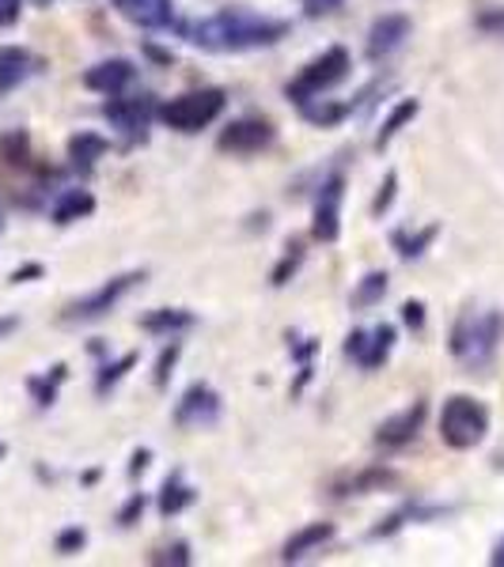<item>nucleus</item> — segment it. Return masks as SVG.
Listing matches in <instances>:
<instances>
[{"label":"nucleus","instance_id":"37","mask_svg":"<svg viewBox=\"0 0 504 567\" xmlns=\"http://www.w3.org/2000/svg\"><path fill=\"white\" fill-rule=\"evenodd\" d=\"M144 466H149V450H141V454H137V458H133V466H129V473H141Z\"/></svg>","mask_w":504,"mask_h":567},{"label":"nucleus","instance_id":"6","mask_svg":"<svg viewBox=\"0 0 504 567\" xmlns=\"http://www.w3.org/2000/svg\"><path fill=\"white\" fill-rule=\"evenodd\" d=\"M144 281V273H121L115 281H107L103 287H95L92 295H84V299H76L73 307L65 310V321H92V318H103L110 307H118V299L126 292H133L137 284Z\"/></svg>","mask_w":504,"mask_h":567},{"label":"nucleus","instance_id":"8","mask_svg":"<svg viewBox=\"0 0 504 567\" xmlns=\"http://www.w3.org/2000/svg\"><path fill=\"white\" fill-rule=\"evenodd\" d=\"M342 197H345V178L334 174L330 182H323L315 200V223H311V235L319 242H334L337 231H342Z\"/></svg>","mask_w":504,"mask_h":567},{"label":"nucleus","instance_id":"12","mask_svg":"<svg viewBox=\"0 0 504 567\" xmlns=\"http://www.w3.org/2000/svg\"><path fill=\"white\" fill-rule=\"evenodd\" d=\"M103 113H107L110 126L121 129V133L144 137V129H149L152 121V95H137V99H115V95H110Z\"/></svg>","mask_w":504,"mask_h":567},{"label":"nucleus","instance_id":"1","mask_svg":"<svg viewBox=\"0 0 504 567\" xmlns=\"http://www.w3.org/2000/svg\"><path fill=\"white\" fill-rule=\"evenodd\" d=\"M182 39L208 54H247V50H266L289 34V23L274 15H258L247 8H224L205 20L182 23Z\"/></svg>","mask_w":504,"mask_h":567},{"label":"nucleus","instance_id":"36","mask_svg":"<svg viewBox=\"0 0 504 567\" xmlns=\"http://www.w3.org/2000/svg\"><path fill=\"white\" fill-rule=\"evenodd\" d=\"M137 511H144V495H133V500H129V508L121 511V519H118L121 526H129V522H133V514H137Z\"/></svg>","mask_w":504,"mask_h":567},{"label":"nucleus","instance_id":"4","mask_svg":"<svg viewBox=\"0 0 504 567\" xmlns=\"http://www.w3.org/2000/svg\"><path fill=\"white\" fill-rule=\"evenodd\" d=\"M224 91L221 87H202V91H186L179 99L163 102L160 107V118L163 126L179 129V133H197V129L213 126L216 118L224 113Z\"/></svg>","mask_w":504,"mask_h":567},{"label":"nucleus","instance_id":"15","mask_svg":"<svg viewBox=\"0 0 504 567\" xmlns=\"http://www.w3.org/2000/svg\"><path fill=\"white\" fill-rule=\"evenodd\" d=\"M421 421H425V401H414V405H406L398 416H390V421L379 424L376 439L384 443V447H403V443H410L417 435Z\"/></svg>","mask_w":504,"mask_h":567},{"label":"nucleus","instance_id":"24","mask_svg":"<svg viewBox=\"0 0 504 567\" xmlns=\"http://www.w3.org/2000/svg\"><path fill=\"white\" fill-rule=\"evenodd\" d=\"M387 292V273H368L361 281V287H356L353 295V307H372V303H379Z\"/></svg>","mask_w":504,"mask_h":567},{"label":"nucleus","instance_id":"14","mask_svg":"<svg viewBox=\"0 0 504 567\" xmlns=\"http://www.w3.org/2000/svg\"><path fill=\"white\" fill-rule=\"evenodd\" d=\"M110 4L137 28H171V20H175L171 0H110Z\"/></svg>","mask_w":504,"mask_h":567},{"label":"nucleus","instance_id":"22","mask_svg":"<svg viewBox=\"0 0 504 567\" xmlns=\"http://www.w3.org/2000/svg\"><path fill=\"white\" fill-rule=\"evenodd\" d=\"M190 503H194V488H186L182 484V477L175 473V477H168V481H163V495H160V514H179L182 508H190Z\"/></svg>","mask_w":504,"mask_h":567},{"label":"nucleus","instance_id":"7","mask_svg":"<svg viewBox=\"0 0 504 567\" xmlns=\"http://www.w3.org/2000/svg\"><path fill=\"white\" fill-rule=\"evenodd\" d=\"M221 421V394L205 382H194L175 405V424L179 427H208Z\"/></svg>","mask_w":504,"mask_h":567},{"label":"nucleus","instance_id":"10","mask_svg":"<svg viewBox=\"0 0 504 567\" xmlns=\"http://www.w3.org/2000/svg\"><path fill=\"white\" fill-rule=\"evenodd\" d=\"M274 141V126L262 118H239L232 121L228 129L221 133V152H239V155H250V152H262V148Z\"/></svg>","mask_w":504,"mask_h":567},{"label":"nucleus","instance_id":"34","mask_svg":"<svg viewBox=\"0 0 504 567\" xmlns=\"http://www.w3.org/2000/svg\"><path fill=\"white\" fill-rule=\"evenodd\" d=\"M81 545H84V530H68V534H61V541H57L61 553H73V548H81Z\"/></svg>","mask_w":504,"mask_h":567},{"label":"nucleus","instance_id":"5","mask_svg":"<svg viewBox=\"0 0 504 567\" xmlns=\"http://www.w3.org/2000/svg\"><path fill=\"white\" fill-rule=\"evenodd\" d=\"M350 68H353V61H350V50L345 46H330L323 50L315 61H311L308 68L297 76V80L289 84V99L292 102H311V99H319L323 91H330V87H337L350 76Z\"/></svg>","mask_w":504,"mask_h":567},{"label":"nucleus","instance_id":"30","mask_svg":"<svg viewBox=\"0 0 504 567\" xmlns=\"http://www.w3.org/2000/svg\"><path fill=\"white\" fill-rule=\"evenodd\" d=\"M478 28L493 31V34H501V39H504V8H501V12H485L482 20H478Z\"/></svg>","mask_w":504,"mask_h":567},{"label":"nucleus","instance_id":"27","mask_svg":"<svg viewBox=\"0 0 504 567\" xmlns=\"http://www.w3.org/2000/svg\"><path fill=\"white\" fill-rule=\"evenodd\" d=\"M175 360H179V345H171V348H163V356H160V363H156V386H168V374L171 368H175Z\"/></svg>","mask_w":504,"mask_h":567},{"label":"nucleus","instance_id":"40","mask_svg":"<svg viewBox=\"0 0 504 567\" xmlns=\"http://www.w3.org/2000/svg\"><path fill=\"white\" fill-rule=\"evenodd\" d=\"M39 4H50V0H39Z\"/></svg>","mask_w":504,"mask_h":567},{"label":"nucleus","instance_id":"32","mask_svg":"<svg viewBox=\"0 0 504 567\" xmlns=\"http://www.w3.org/2000/svg\"><path fill=\"white\" fill-rule=\"evenodd\" d=\"M403 318H406V326L421 329V326H425V307H421V303H406V307H403Z\"/></svg>","mask_w":504,"mask_h":567},{"label":"nucleus","instance_id":"21","mask_svg":"<svg viewBox=\"0 0 504 567\" xmlns=\"http://www.w3.org/2000/svg\"><path fill=\"white\" fill-rule=\"evenodd\" d=\"M141 326L149 329V334H179V329L194 326V314L190 310H156L149 318H141Z\"/></svg>","mask_w":504,"mask_h":567},{"label":"nucleus","instance_id":"35","mask_svg":"<svg viewBox=\"0 0 504 567\" xmlns=\"http://www.w3.org/2000/svg\"><path fill=\"white\" fill-rule=\"evenodd\" d=\"M171 556H152V564H190V556H186V545H175V548H168Z\"/></svg>","mask_w":504,"mask_h":567},{"label":"nucleus","instance_id":"33","mask_svg":"<svg viewBox=\"0 0 504 567\" xmlns=\"http://www.w3.org/2000/svg\"><path fill=\"white\" fill-rule=\"evenodd\" d=\"M337 4H342V0H303V12H308V15H326V12H334Z\"/></svg>","mask_w":504,"mask_h":567},{"label":"nucleus","instance_id":"31","mask_svg":"<svg viewBox=\"0 0 504 567\" xmlns=\"http://www.w3.org/2000/svg\"><path fill=\"white\" fill-rule=\"evenodd\" d=\"M300 247H292V254L289 258H285L281 261V269H277V273H274V284H285V281H289V269H297L300 265Z\"/></svg>","mask_w":504,"mask_h":567},{"label":"nucleus","instance_id":"28","mask_svg":"<svg viewBox=\"0 0 504 567\" xmlns=\"http://www.w3.org/2000/svg\"><path fill=\"white\" fill-rule=\"evenodd\" d=\"M395 186H398V174L390 171V174H387V182H384V189H379V197L372 200V212H376V216L384 212V208L390 205V200H395Z\"/></svg>","mask_w":504,"mask_h":567},{"label":"nucleus","instance_id":"19","mask_svg":"<svg viewBox=\"0 0 504 567\" xmlns=\"http://www.w3.org/2000/svg\"><path fill=\"white\" fill-rule=\"evenodd\" d=\"M103 155H107V141H103L99 133H81L68 141V160H73L76 167H92Z\"/></svg>","mask_w":504,"mask_h":567},{"label":"nucleus","instance_id":"29","mask_svg":"<svg viewBox=\"0 0 504 567\" xmlns=\"http://www.w3.org/2000/svg\"><path fill=\"white\" fill-rule=\"evenodd\" d=\"M20 8L23 0H0V28H12V23L20 20Z\"/></svg>","mask_w":504,"mask_h":567},{"label":"nucleus","instance_id":"25","mask_svg":"<svg viewBox=\"0 0 504 567\" xmlns=\"http://www.w3.org/2000/svg\"><path fill=\"white\" fill-rule=\"evenodd\" d=\"M133 363H137V352H126L118 363H107V368H103V374H99V382H95V386H99V394H107V390L115 386V382H118L129 368H133Z\"/></svg>","mask_w":504,"mask_h":567},{"label":"nucleus","instance_id":"17","mask_svg":"<svg viewBox=\"0 0 504 567\" xmlns=\"http://www.w3.org/2000/svg\"><path fill=\"white\" fill-rule=\"evenodd\" d=\"M330 537H334V526H330V522H311V526H303V530H297V534L289 537L281 560H303L308 553L323 548Z\"/></svg>","mask_w":504,"mask_h":567},{"label":"nucleus","instance_id":"41","mask_svg":"<svg viewBox=\"0 0 504 567\" xmlns=\"http://www.w3.org/2000/svg\"><path fill=\"white\" fill-rule=\"evenodd\" d=\"M0 227H4V216H0Z\"/></svg>","mask_w":504,"mask_h":567},{"label":"nucleus","instance_id":"23","mask_svg":"<svg viewBox=\"0 0 504 567\" xmlns=\"http://www.w3.org/2000/svg\"><path fill=\"white\" fill-rule=\"evenodd\" d=\"M440 235V227L432 223V227H425V231H417V235H406V231H395V247H398V254L403 258H421L425 254V247H429L432 239Z\"/></svg>","mask_w":504,"mask_h":567},{"label":"nucleus","instance_id":"39","mask_svg":"<svg viewBox=\"0 0 504 567\" xmlns=\"http://www.w3.org/2000/svg\"><path fill=\"white\" fill-rule=\"evenodd\" d=\"M493 564H504V541L497 545V553H493Z\"/></svg>","mask_w":504,"mask_h":567},{"label":"nucleus","instance_id":"18","mask_svg":"<svg viewBox=\"0 0 504 567\" xmlns=\"http://www.w3.org/2000/svg\"><path fill=\"white\" fill-rule=\"evenodd\" d=\"M417 110H421V102H417V99H403L395 110L387 113V121L379 126V133H376V148H379V152H384V148H387L390 141H395V133L406 126V121L417 118Z\"/></svg>","mask_w":504,"mask_h":567},{"label":"nucleus","instance_id":"38","mask_svg":"<svg viewBox=\"0 0 504 567\" xmlns=\"http://www.w3.org/2000/svg\"><path fill=\"white\" fill-rule=\"evenodd\" d=\"M15 326H20V321H15V318H0V337H8Z\"/></svg>","mask_w":504,"mask_h":567},{"label":"nucleus","instance_id":"11","mask_svg":"<svg viewBox=\"0 0 504 567\" xmlns=\"http://www.w3.org/2000/svg\"><path fill=\"white\" fill-rule=\"evenodd\" d=\"M410 31H414L410 15H398V12L379 15V20L372 23V31H368V57L372 61L390 57L395 50H403V42L410 39Z\"/></svg>","mask_w":504,"mask_h":567},{"label":"nucleus","instance_id":"2","mask_svg":"<svg viewBox=\"0 0 504 567\" xmlns=\"http://www.w3.org/2000/svg\"><path fill=\"white\" fill-rule=\"evenodd\" d=\"M501 340V314L497 310H467L451 329V352L467 363V368H485L497 352Z\"/></svg>","mask_w":504,"mask_h":567},{"label":"nucleus","instance_id":"3","mask_svg":"<svg viewBox=\"0 0 504 567\" xmlns=\"http://www.w3.org/2000/svg\"><path fill=\"white\" fill-rule=\"evenodd\" d=\"M490 432V413H485L482 401L455 394L444 401V413H440V439L451 450H471L485 439Z\"/></svg>","mask_w":504,"mask_h":567},{"label":"nucleus","instance_id":"20","mask_svg":"<svg viewBox=\"0 0 504 567\" xmlns=\"http://www.w3.org/2000/svg\"><path fill=\"white\" fill-rule=\"evenodd\" d=\"M95 212V197L88 189H68L65 197H61V205L54 208V220L57 223H73L81 220V216H92Z\"/></svg>","mask_w":504,"mask_h":567},{"label":"nucleus","instance_id":"26","mask_svg":"<svg viewBox=\"0 0 504 567\" xmlns=\"http://www.w3.org/2000/svg\"><path fill=\"white\" fill-rule=\"evenodd\" d=\"M0 152H4L8 163H23V160H28V137H23V133L0 137Z\"/></svg>","mask_w":504,"mask_h":567},{"label":"nucleus","instance_id":"13","mask_svg":"<svg viewBox=\"0 0 504 567\" xmlns=\"http://www.w3.org/2000/svg\"><path fill=\"white\" fill-rule=\"evenodd\" d=\"M133 76H137L133 61H126V57L99 61V65H92L88 73H84V87L103 91V95H118V91H126V87L133 84Z\"/></svg>","mask_w":504,"mask_h":567},{"label":"nucleus","instance_id":"9","mask_svg":"<svg viewBox=\"0 0 504 567\" xmlns=\"http://www.w3.org/2000/svg\"><path fill=\"white\" fill-rule=\"evenodd\" d=\"M390 348H395V326H387V321L376 329H356V334H350V340H345V352H350L364 371L379 368L390 356Z\"/></svg>","mask_w":504,"mask_h":567},{"label":"nucleus","instance_id":"16","mask_svg":"<svg viewBox=\"0 0 504 567\" xmlns=\"http://www.w3.org/2000/svg\"><path fill=\"white\" fill-rule=\"evenodd\" d=\"M34 73V57L23 46H4L0 50V95L15 91L28 76Z\"/></svg>","mask_w":504,"mask_h":567}]
</instances>
